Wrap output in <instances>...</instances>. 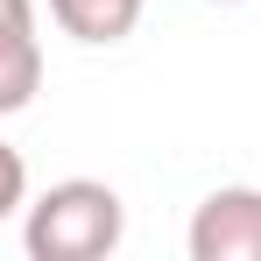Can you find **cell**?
Instances as JSON below:
<instances>
[{
	"label": "cell",
	"instance_id": "3",
	"mask_svg": "<svg viewBox=\"0 0 261 261\" xmlns=\"http://www.w3.org/2000/svg\"><path fill=\"white\" fill-rule=\"evenodd\" d=\"M49 21L85 49H113L141 29V0H49Z\"/></svg>",
	"mask_w": 261,
	"mask_h": 261
},
{
	"label": "cell",
	"instance_id": "5",
	"mask_svg": "<svg viewBox=\"0 0 261 261\" xmlns=\"http://www.w3.org/2000/svg\"><path fill=\"white\" fill-rule=\"evenodd\" d=\"M14 212H29V163L14 141H0V219H14Z\"/></svg>",
	"mask_w": 261,
	"mask_h": 261
},
{
	"label": "cell",
	"instance_id": "2",
	"mask_svg": "<svg viewBox=\"0 0 261 261\" xmlns=\"http://www.w3.org/2000/svg\"><path fill=\"white\" fill-rule=\"evenodd\" d=\"M191 261H261V191L254 184H219L198 198L191 233H184Z\"/></svg>",
	"mask_w": 261,
	"mask_h": 261
},
{
	"label": "cell",
	"instance_id": "1",
	"mask_svg": "<svg viewBox=\"0 0 261 261\" xmlns=\"http://www.w3.org/2000/svg\"><path fill=\"white\" fill-rule=\"evenodd\" d=\"M127 240V205L113 184L99 176H64L21 219V247L29 261H106Z\"/></svg>",
	"mask_w": 261,
	"mask_h": 261
},
{
	"label": "cell",
	"instance_id": "6",
	"mask_svg": "<svg viewBox=\"0 0 261 261\" xmlns=\"http://www.w3.org/2000/svg\"><path fill=\"white\" fill-rule=\"evenodd\" d=\"M0 29H36V0H0Z\"/></svg>",
	"mask_w": 261,
	"mask_h": 261
},
{
	"label": "cell",
	"instance_id": "7",
	"mask_svg": "<svg viewBox=\"0 0 261 261\" xmlns=\"http://www.w3.org/2000/svg\"><path fill=\"white\" fill-rule=\"evenodd\" d=\"M212 7H247V0H212Z\"/></svg>",
	"mask_w": 261,
	"mask_h": 261
},
{
	"label": "cell",
	"instance_id": "4",
	"mask_svg": "<svg viewBox=\"0 0 261 261\" xmlns=\"http://www.w3.org/2000/svg\"><path fill=\"white\" fill-rule=\"evenodd\" d=\"M43 92V43L36 29H0V120Z\"/></svg>",
	"mask_w": 261,
	"mask_h": 261
}]
</instances>
